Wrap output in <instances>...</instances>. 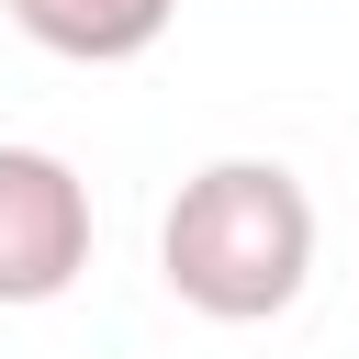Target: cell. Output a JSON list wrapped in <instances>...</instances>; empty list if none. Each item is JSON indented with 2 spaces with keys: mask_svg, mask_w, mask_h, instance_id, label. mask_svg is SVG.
Instances as JSON below:
<instances>
[{
  "mask_svg": "<svg viewBox=\"0 0 359 359\" xmlns=\"http://www.w3.org/2000/svg\"><path fill=\"white\" fill-rule=\"evenodd\" d=\"M157 280L213 325H269L314 280V191L280 157H213L157 213Z\"/></svg>",
  "mask_w": 359,
  "mask_h": 359,
  "instance_id": "1",
  "label": "cell"
},
{
  "mask_svg": "<svg viewBox=\"0 0 359 359\" xmlns=\"http://www.w3.org/2000/svg\"><path fill=\"white\" fill-rule=\"evenodd\" d=\"M90 269V180L56 146H0V303H56Z\"/></svg>",
  "mask_w": 359,
  "mask_h": 359,
  "instance_id": "2",
  "label": "cell"
},
{
  "mask_svg": "<svg viewBox=\"0 0 359 359\" xmlns=\"http://www.w3.org/2000/svg\"><path fill=\"white\" fill-rule=\"evenodd\" d=\"M0 11L67 67H123V56H146L180 22V0H0Z\"/></svg>",
  "mask_w": 359,
  "mask_h": 359,
  "instance_id": "3",
  "label": "cell"
}]
</instances>
